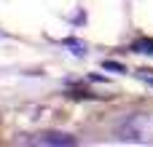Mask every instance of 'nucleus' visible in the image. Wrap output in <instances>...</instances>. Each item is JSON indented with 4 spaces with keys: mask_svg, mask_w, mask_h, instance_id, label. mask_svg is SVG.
<instances>
[{
    "mask_svg": "<svg viewBox=\"0 0 153 147\" xmlns=\"http://www.w3.org/2000/svg\"><path fill=\"white\" fill-rule=\"evenodd\" d=\"M116 137L132 145H153V112H134L116 126Z\"/></svg>",
    "mask_w": 153,
    "mask_h": 147,
    "instance_id": "nucleus-1",
    "label": "nucleus"
},
{
    "mask_svg": "<svg viewBox=\"0 0 153 147\" xmlns=\"http://www.w3.org/2000/svg\"><path fill=\"white\" fill-rule=\"evenodd\" d=\"M22 145L73 147V145H75V137H70V134H62V131H40V134H35V137H27V139H22Z\"/></svg>",
    "mask_w": 153,
    "mask_h": 147,
    "instance_id": "nucleus-2",
    "label": "nucleus"
},
{
    "mask_svg": "<svg viewBox=\"0 0 153 147\" xmlns=\"http://www.w3.org/2000/svg\"><path fill=\"white\" fill-rule=\"evenodd\" d=\"M132 51H134V54H151L153 56V37L151 40H148V37H145V40H134V43H132Z\"/></svg>",
    "mask_w": 153,
    "mask_h": 147,
    "instance_id": "nucleus-3",
    "label": "nucleus"
},
{
    "mask_svg": "<svg viewBox=\"0 0 153 147\" xmlns=\"http://www.w3.org/2000/svg\"><path fill=\"white\" fill-rule=\"evenodd\" d=\"M65 46L73 48L75 56H86V43H81V40H65Z\"/></svg>",
    "mask_w": 153,
    "mask_h": 147,
    "instance_id": "nucleus-4",
    "label": "nucleus"
},
{
    "mask_svg": "<svg viewBox=\"0 0 153 147\" xmlns=\"http://www.w3.org/2000/svg\"><path fill=\"white\" fill-rule=\"evenodd\" d=\"M137 78H140L143 83L153 86V70H137Z\"/></svg>",
    "mask_w": 153,
    "mask_h": 147,
    "instance_id": "nucleus-5",
    "label": "nucleus"
},
{
    "mask_svg": "<svg viewBox=\"0 0 153 147\" xmlns=\"http://www.w3.org/2000/svg\"><path fill=\"white\" fill-rule=\"evenodd\" d=\"M102 67H105V70H113V72H126L124 64H118V62H102Z\"/></svg>",
    "mask_w": 153,
    "mask_h": 147,
    "instance_id": "nucleus-6",
    "label": "nucleus"
}]
</instances>
